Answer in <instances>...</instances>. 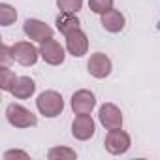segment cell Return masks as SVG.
I'll return each instance as SVG.
<instances>
[{
	"label": "cell",
	"instance_id": "6da1fadb",
	"mask_svg": "<svg viewBox=\"0 0 160 160\" xmlns=\"http://www.w3.org/2000/svg\"><path fill=\"white\" fill-rule=\"evenodd\" d=\"M36 108L43 117L53 119V117H58L62 113L64 100H62L60 92H57V91H43L36 100Z\"/></svg>",
	"mask_w": 160,
	"mask_h": 160
},
{
	"label": "cell",
	"instance_id": "7a4b0ae2",
	"mask_svg": "<svg viewBox=\"0 0 160 160\" xmlns=\"http://www.w3.org/2000/svg\"><path fill=\"white\" fill-rule=\"evenodd\" d=\"M6 119L15 128H30L38 124V117L21 104H10L6 108Z\"/></svg>",
	"mask_w": 160,
	"mask_h": 160
},
{
	"label": "cell",
	"instance_id": "3957f363",
	"mask_svg": "<svg viewBox=\"0 0 160 160\" xmlns=\"http://www.w3.org/2000/svg\"><path fill=\"white\" fill-rule=\"evenodd\" d=\"M104 145H106V151L109 154H124L130 149L132 139H130V136L122 128H113V130H109L106 134Z\"/></svg>",
	"mask_w": 160,
	"mask_h": 160
},
{
	"label": "cell",
	"instance_id": "277c9868",
	"mask_svg": "<svg viewBox=\"0 0 160 160\" xmlns=\"http://www.w3.org/2000/svg\"><path fill=\"white\" fill-rule=\"evenodd\" d=\"M12 58L21 66H34L40 58V49H36L30 42H17L12 45Z\"/></svg>",
	"mask_w": 160,
	"mask_h": 160
},
{
	"label": "cell",
	"instance_id": "5b68a950",
	"mask_svg": "<svg viewBox=\"0 0 160 160\" xmlns=\"http://www.w3.org/2000/svg\"><path fill=\"white\" fill-rule=\"evenodd\" d=\"M70 106H72V111L75 115H89L96 108V96H94V92H91L87 89H81V91L72 94Z\"/></svg>",
	"mask_w": 160,
	"mask_h": 160
},
{
	"label": "cell",
	"instance_id": "8992f818",
	"mask_svg": "<svg viewBox=\"0 0 160 160\" xmlns=\"http://www.w3.org/2000/svg\"><path fill=\"white\" fill-rule=\"evenodd\" d=\"M40 57L51 66H60L64 62V58H66V51L60 45V42L49 38V40L40 43Z\"/></svg>",
	"mask_w": 160,
	"mask_h": 160
},
{
	"label": "cell",
	"instance_id": "52a82bcc",
	"mask_svg": "<svg viewBox=\"0 0 160 160\" xmlns=\"http://www.w3.org/2000/svg\"><path fill=\"white\" fill-rule=\"evenodd\" d=\"M23 32L27 34L28 40L38 42V43H42V42L53 38V28H51L47 23L40 21V19H27L25 25H23Z\"/></svg>",
	"mask_w": 160,
	"mask_h": 160
},
{
	"label": "cell",
	"instance_id": "ba28073f",
	"mask_svg": "<svg viewBox=\"0 0 160 160\" xmlns=\"http://www.w3.org/2000/svg\"><path fill=\"white\" fill-rule=\"evenodd\" d=\"M94 132H96V122L91 117V113L89 115H77L73 119V122H72V136L75 139L87 141V139H91L94 136Z\"/></svg>",
	"mask_w": 160,
	"mask_h": 160
},
{
	"label": "cell",
	"instance_id": "9c48e42d",
	"mask_svg": "<svg viewBox=\"0 0 160 160\" xmlns=\"http://www.w3.org/2000/svg\"><path fill=\"white\" fill-rule=\"evenodd\" d=\"M111 68H113L111 58L106 53H94V55H91V58L87 62L89 73L92 77H96V79H106L111 73Z\"/></svg>",
	"mask_w": 160,
	"mask_h": 160
},
{
	"label": "cell",
	"instance_id": "30bf717a",
	"mask_svg": "<svg viewBox=\"0 0 160 160\" xmlns=\"http://www.w3.org/2000/svg\"><path fill=\"white\" fill-rule=\"evenodd\" d=\"M98 119H100V124H102L106 130L122 128V113H121V109H119L115 104H111V102H108V104H104V106L100 108Z\"/></svg>",
	"mask_w": 160,
	"mask_h": 160
},
{
	"label": "cell",
	"instance_id": "8fae6325",
	"mask_svg": "<svg viewBox=\"0 0 160 160\" xmlns=\"http://www.w3.org/2000/svg\"><path fill=\"white\" fill-rule=\"evenodd\" d=\"M66 51L72 57L87 55V51H89V38H87V34L81 28H77V30H73V32H70L66 36Z\"/></svg>",
	"mask_w": 160,
	"mask_h": 160
},
{
	"label": "cell",
	"instance_id": "7c38bea8",
	"mask_svg": "<svg viewBox=\"0 0 160 160\" xmlns=\"http://www.w3.org/2000/svg\"><path fill=\"white\" fill-rule=\"evenodd\" d=\"M124 25H126L124 15H122L119 10H115V8H111L109 12H106V13L102 15V27H104V30H108V32H111V34L121 32V30L124 28Z\"/></svg>",
	"mask_w": 160,
	"mask_h": 160
},
{
	"label": "cell",
	"instance_id": "4fadbf2b",
	"mask_svg": "<svg viewBox=\"0 0 160 160\" xmlns=\"http://www.w3.org/2000/svg\"><path fill=\"white\" fill-rule=\"evenodd\" d=\"M34 92H36V83H34V79L28 77V75H21V77L17 79L13 91H12V94H13L17 100H27V98H30Z\"/></svg>",
	"mask_w": 160,
	"mask_h": 160
},
{
	"label": "cell",
	"instance_id": "5bb4252c",
	"mask_svg": "<svg viewBox=\"0 0 160 160\" xmlns=\"http://www.w3.org/2000/svg\"><path fill=\"white\" fill-rule=\"evenodd\" d=\"M79 25H81V21L77 19L75 13H64V12H60V15L57 17V28L64 36H68L70 32H73L77 28H81Z\"/></svg>",
	"mask_w": 160,
	"mask_h": 160
},
{
	"label": "cell",
	"instance_id": "9a60e30c",
	"mask_svg": "<svg viewBox=\"0 0 160 160\" xmlns=\"http://www.w3.org/2000/svg\"><path fill=\"white\" fill-rule=\"evenodd\" d=\"M17 79H19V77L15 75V72H12L8 66H2V68H0V89H2L4 92H12V91H13Z\"/></svg>",
	"mask_w": 160,
	"mask_h": 160
},
{
	"label": "cell",
	"instance_id": "2e32d148",
	"mask_svg": "<svg viewBox=\"0 0 160 160\" xmlns=\"http://www.w3.org/2000/svg\"><path fill=\"white\" fill-rule=\"evenodd\" d=\"M47 158L49 160H75L77 152L70 147H53V149H49Z\"/></svg>",
	"mask_w": 160,
	"mask_h": 160
},
{
	"label": "cell",
	"instance_id": "e0dca14e",
	"mask_svg": "<svg viewBox=\"0 0 160 160\" xmlns=\"http://www.w3.org/2000/svg\"><path fill=\"white\" fill-rule=\"evenodd\" d=\"M15 19H17V12H15L13 6L0 4V25H2V27H10V25L15 23Z\"/></svg>",
	"mask_w": 160,
	"mask_h": 160
},
{
	"label": "cell",
	"instance_id": "ac0fdd59",
	"mask_svg": "<svg viewBox=\"0 0 160 160\" xmlns=\"http://www.w3.org/2000/svg\"><path fill=\"white\" fill-rule=\"evenodd\" d=\"M57 6L64 13H77L83 8V0H57Z\"/></svg>",
	"mask_w": 160,
	"mask_h": 160
},
{
	"label": "cell",
	"instance_id": "d6986e66",
	"mask_svg": "<svg viewBox=\"0 0 160 160\" xmlns=\"http://www.w3.org/2000/svg\"><path fill=\"white\" fill-rule=\"evenodd\" d=\"M89 8L96 15H104L113 8V0H89Z\"/></svg>",
	"mask_w": 160,
	"mask_h": 160
},
{
	"label": "cell",
	"instance_id": "ffe728a7",
	"mask_svg": "<svg viewBox=\"0 0 160 160\" xmlns=\"http://www.w3.org/2000/svg\"><path fill=\"white\" fill-rule=\"evenodd\" d=\"M12 158H23V160H28V154L25 151H6L4 152V160H12Z\"/></svg>",
	"mask_w": 160,
	"mask_h": 160
},
{
	"label": "cell",
	"instance_id": "44dd1931",
	"mask_svg": "<svg viewBox=\"0 0 160 160\" xmlns=\"http://www.w3.org/2000/svg\"><path fill=\"white\" fill-rule=\"evenodd\" d=\"M10 60H13V58H12V47H8V45L4 43V45H2V66H8Z\"/></svg>",
	"mask_w": 160,
	"mask_h": 160
}]
</instances>
